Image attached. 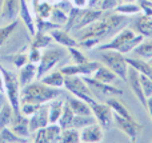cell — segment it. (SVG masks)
<instances>
[{
	"instance_id": "35",
	"label": "cell",
	"mask_w": 152,
	"mask_h": 143,
	"mask_svg": "<svg viewBox=\"0 0 152 143\" xmlns=\"http://www.w3.org/2000/svg\"><path fill=\"white\" fill-rule=\"evenodd\" d=\"M113 11L118 13H121V15H126V16L137 15V13L142 12L139 4H136V3H119Z\"/></svg>"
},
{
	"instance_id": "51",
	"label": "cell",
	"mask_w": 152,
	"mask_h": 143,
	"mask_svg": "<svg viewBox=\"0 0 152 143\" xmlns=\"http://www.w3.org/2000/svg\"><path fill=\"white\" fill-rule=\"evenodd\" d=\"M75 7L77 8H87L88 7V0H72Z\"/></svg>"
},
{
	"instance_id": "6",
	"label": "cell",
	"mask_w": 152,
	"mask_h": 143,
	"mask_svg": "<svg viewBox=\"0 0 152 143\" xmlns=\"http://www.w3.org/2000/svg\"><path fill=\"white\" fill-rule=\"evenodd\" d=\"M64 88L67 91H69L74 96L79 99H83L84 102H87L89 104L96 102L91 88L84 82L83 78H80L79 75H68V76H66V79H64Z\"/></svg>"
},
{
	"instance_id": "52",
	"label": "cell",
	"mask_w": 152,
	"mask_h": 143,
	"mask_svg": "<svg viewBox=\"0 0 152 143\" xmlns=\"http://www.w3.org/2000/svg\"><path fill=\"white\" fill-rule=\"evenodd\" d=\"M145 109L148 110V114L151 117V120H152V95L147 98V103H145Z\"/></svg>"
},
{
	"instance_id": "30",
	"label": "cell",
	"mask_w": 152,
	"mask_h": 143,
	"mask_svg": "<svg viewBox=\"0 0 152 143\" xmlns=\"http://www.w3.org/2000/svg\"><path fill=\"white\" fill-rule=\"evenodd\" d=\"M18 20H12L10 23H7L5 26L0 27V48L10 40V37L15 34V31L18 29Z\"/></svg>"
},
{
	"instance_id": "60",
	"label": "cell",
	"mask_w": 152,
	"mask_h": 143,
	"mask_svg": "<svg viewBox=\"0 0 152 143\" xmlns=\"http://www.w3.org/2000/svg\"><path fill=\"white\" fill-rule=\"evenodd\" d=\"M27 1H29V0H27Z\"/></svg>"
},
{
	"instance_id": "11",
	"label": "cell",
	"mask_w": 152,
	"mask_h": 143,
	"mask_svg": "<svg viewBox=\"0 0 152 143\" xmlns=\"http://www.w3.org/2000/svg\"><path fill=\"white\" fill-rule=\"evenodd\" d=\"M100 67L99 62H86L81 64H67L60 70L66 76L68 75H80V76H91L94 72Z\"/></svg>"
},
{
	"instance_id": "26",
	"label": "cell",
	"mask_w": 152,
	"mask_h": 143,
	"mask_svg": "<svg viewBox=\"0 0 152 143\" xmlns=\"http://www.w3.org/2000/svg\"><path fill=\"white\" fill-rule=\"evenodd\" d=\"M127 63H128L129 67L136 70L139 74H144L152 79V67L147 60L139 58H127Z\"/></svg>"
},
{
	"instance_id": "54",
	"label": "cell",
	"mask_w": 152,
	"mask_h": 143,
	"mask_svg": "<svg viewBox=\"0 0 152 143\" xmlns=\"http://www.w3.org/2000/svg\"><path fill=\"white\" fill-rule=\"evenodd\" d=\"M136 0H120V3H135Z\"/></svg>"
},
{
	"instance_id": "3",
	"label": "cell",
	"mask_w": 152,
	"mask_h": 143,
	"mask_svg": "<svg viewBox=\"0 0 152 143\" xmlns=\"http://www.w3.org/2000/svg\"><path fill=\"white\" fill-rule=\"evenodd\" d=\"M143 39H144V36L137 34L135 29L124 27L123 29H120L113 35V37L110 42H107L105 44H100L99 50H115L126 55V54L132 52L134 48L143 42Z\"/></svg>"
},
{
	"instance_id": "34",
	"label": "cell",
	"mask_w": 152,
	"mask_h": 143,
	"mask_svg": "<svg viewBox=\"0 0 152 143\" xmlns=\"http://www.w3.org/2000/svg\"><path fill=\"white\" fill-rule=\"evenodd\" d=\"M12 120H13V109L10 104V102H7L0 109V128L11 126Z\"/></svg>"
},
{
	"instance_id": "58",
	"label": "cell",
	"mask_w": 152,
	"mask_h": 143,
	"mask_svg": "<svg viewBox=\"0 0 152 143\" xmlns=\"http://www.w3.org/2000/svg\"><path fill=\"white\" fill-rule=\"evenodd\" d=\"M56 1H60V0H56Z\"/></svg>"
},
{
	"instance_id": "28",
	"label": "cell",
	"mask_w": 152,
	"mask_h": 143,
	"mask_svg": "<svg viewBox=\"0 0 152 143\" xmlns=\"http://www.w3.org/2000/svg\"><path fill=\"white\" fill-rule=\"evenodd\" d=\"M28 142V138H21L18 134L12 131V128L3 127L0 128V143H26Z\"/></svg>"
},
{
	"instance_id": "39",
	"label": "cell",
	"mask_w": 152,
	"mask_h": 143,
	"mask_svg": "<svg viewBox=\"0 0 152 143\" xmlns=\"http://www.w3.org/2000/svg\"><path fill=\"white\" fill-rule=\"evenodd\" d=\"M35 27H36V31H42V32H48L50 34L52 29L59 28L58 24L52 23L50 19H43L36 16V20H35Z\"/></svg>"
},
{
	"instance_id": "12",
	"label": "cell",
	"mask_w": 152,
	"mask_h": 143,
	"mask_svg": "<svg viewBox=\"0 0 152 143\" xmlns=\"http://www.w3.org/2000/svg\"><path fill=\"white\" fill-rule=\"evenodd\" d=\"M105 13V11L100 10V8H92V7H87V8H83L80 11V15H79V19L76 21V24L74 26L72 31L76 32L79 29L84 28V27L89 26V24L95 23L96 20H99L103 15Z\"/></svg>"
},
{
	"instance_id": "32",
	"label": "cell",
	"mask_w": 152,
	"mask_h": 143,
	"mask_svg": "<svg viewBox=\"0 0 152 143\" xmlns=\"http://www.w3.org/2000/svg\"><path fill=\"white\" fill-rule=\"evenodd\" d=\"M74 117H75L74 111L71 110L69 104L67 103V100H66V103H64V107H63V112H61L60 118H59V120H58V125L60 126L61 128L71 127V126H72V120H74Z\"/></svg>"
},
{
	"instance_id": "27",
	"label": "cell",
	"mask_w": 152,
	"mask_h": 143,
	"mask_svg": "<svg viewBox=\"0 0 152 143\" xmlns=\"http://www.w3.org/2000/svg\"><path fill=\"white\" fill-rule=\"evenodd\" d=\"M53 39L48 32H42V31H36L32 37V44L31 47L39 48V50H43V48H48L51 44H52Z\"/></svg>"
},
{
	"instance_id": "9",
	"label": "cell",
	"mask_w": 152,
	"mask_h": 143,
	"mask_svg": "<svg viewBox=\"0 0 152 143\" xmlns=\"http://www.w3.org/2000/svg\"><path fill=\"white\" fill-rule=\"evenodd\" d=\"M91 106V112L96 119V123H99L103 128H110L113 122V111L107 103H94L89 104Z\"/></svg>"
},
{
	"instance_id": "55",
	"label": "cell",
	"mask_w": 152,
	"mask_h": 143,
	"mask_svg": "<svg viewBox=\"0 0 152 143\" xmlns=\"http://www.w3.org/2000/svg\"><path fill=\"white\" fill-rule=\"evenodd\" d=\"M147 62H148V63H150V66L152 67V58H151V59H148V60H147Z\"/></svg>"
},
{
	"instance_id": "33",
	"label": "cell",
	"mask_w": 152,
	"mask_h": 143,
	"mask_svg": "<svg viewBox=\"0 0 152 143\" xmlns=\"http://www.w3.org/2000/svg\"><path fill=\"white\" fill-rule=\"evenodd\" d=\"M44 130H45V135H47L48 143L60 142L61 130H63V128H61L58 123H48V125L44 127Z\"/></svg>"
},
{
	"instance_id": "59",
	"label": "cell",
	"mask_w": 152,
	"mask_h": 143,
	"mask_svg": "<svg viewBox=\"0 0 152 143\" xmlns=\"http://www.w3.org/2000/svg\"><path fill=\"white\" fill-rule=\"evenodd\" d=\"M119 3H120V0H119Z\"/></svg>"
},
{
	"instance_id": "15",
	"label": "cell",
	"mask_w": 152,
	"mask_h": 143,
	"mask_svg": "<svg viewBox=\"0 0 152 143\" xmlns=\"http://www.w3.org/2000/svg\"><path fill=\"white\" fill-rule=\"evenodd\" d=\"M103 130L104 128L99 123H92L80 130V142L84 143H96L103 141Z\"/></svg>"
},
{
	"instance_id": "29",
	"label": "cell",
	"mask_w": 152,
	"mask_h": 143,
	"mask_svg": "<svg viewBox=\"0 0 152 143\" xmlns=\"http://www.w3.org/2000/svg\"><path fill=\"white\" fill-rule=\"evenodd\" d=\"M92 78H95V79L100 80V82H103V83H111V84H112L118 76H116L115 72L108 68L107 66H102V64H100L99 68L94 72Z\"/></svg>"
},
{
	"instance_id": "43",
	"label": "cell",
	"mask_w": 152,
	"mask_h": 143,
	"mask_svg": "<svg viewBox=\"0 0 152 143\" xmlns=\"http://www.w3.org/2000/svg\"><path fill=\"white\" fill-rule=\"evenodd\" d=\"M77 42H79V47L86 48V50H92V48L97 47L102 40L97 39V37H87V39H81L77 40Z\"/></svg>"
},
{
	"instance_id": "18",
	"label": "cell",
	"mask_w": 152,
	"mask_h": 143,
	"mask_svg": "<svg viewBox=\"0 0 152 143\" xmlns=\"http://www.w3.org/2000/svg\"><path fill=\"white\" fill-rule=\"evenodd\" d=\"M11 128L15 134H18L21 138H28L31 131L28 127V117L23 115L21 112L13 114V120L11 123Z\"/></svg>"
},
{
	"instance_id": "14",
	"label": "cell",
	"mask_w": 152,
	"mask_h": 143,
	"mask_svg": "<svg viewBox=\"0 0 152 143\" xmlns=\"http://www.w3.org/2000/svg\"><path fill=\"white\" fill-rule=\"evenodd\" d=\"M129 84V88L134 92V95L137 98V100L145 107V103H147V98L144 95V91H143V87L140 84V79H139V72L136 71L132 67H128V72H127V80Z\"/></svg>"
},
{
	"instance_id": "19",
	"label": "cell",
	"mask_w": 152,
	"mask_h": 143,
	"mask_svg": "<svg viewBox=\"0 0 152 143\" xmlns=\"http://www.w3.org/2000/svg\"><path fill=\"white\" fill-rule=\"evenodd\" d=\"M19 16L21 18L24 26H26L27 31L29 32V35L34 36L36 32V27H35V19L31 13V10L28 7L27 0H20V10H19Z\"/></svg>"
},
{
	"instance_id": "57",
	"label": "cell",
	"mask_w": 152,
	"mask_h": 143,
	"mask_svg": "<svg viewBox=\"0 0 152 143\" xmlns=\"http://www.w3.org/2000/svg\"><path fill=\"white\" fill-rule=\"evenodd\" d=\"M42 1H50V0H42Z\"/></svg>"
},
{
	"instance_id": "13",
	"label": "cell",
	"mask_w": 152,
	"mask_h": 143,
	"mask_svg": "<svg viewBox=\"0 0 152 143\" xmlns=\"http://www.w3.org/2000/svg\"><path fill=\"white\" fill-rule=\"evenodd\" d=\"M50 123L48 118V104H40L37 111L28 118V127L31 133H36L39 128H44Z\"/></svg>"
},
{
	"instance_id": "56",
	"label": "cell",
	"mask_w": 152,
	"mask_h": 143,
	"mask_svg": "<svg viewBox=\"0 0 152 143\" xmlns=\"http://www.w3.org/2000/svg\"><path fill=\"white\" fill-rule=\"evenodd\" d=\"M1 1L3 0H0V8H1ZM0 20H1V18H0Z\"/></svg>"
},
{
	"instance_id": "40",
	"label": "cell",
	"mask_w": 152,
	"mask_h": 143,
	"mask_svg": "<svg viewBox=\"0 0 152 143\" xmlns=\"http://www.w3.org/2000/svg\"><path fill=\"white\" fill-rule=\"evenodd\" d=\"M52 8H53V5L51 4L50 1H42V0H40L36 10H35V15L39 16V18H43V19H48L51 15Z\"/></svg>"
},
{
	"instance_id": "49",
	"label": "cell",
	"mask_w": 152,
	"mask_h": 143,
	"mask_svg": "<svg viewBox=\"0 0 152 143\" xmlns=\"http://www.w3.org/2000/svg\"><path fill=\"white\" fill-rule=\"evenodd\" d=\"M26 63H27V55H24V54H18V55H15V58H13V64H15L18 68L23 67Z\"/></svg>"
},
{
	"instance_id": "8",
	"label": "cell",
	"mask_w": 152,
	"mask_h": 143,
	"mask_svg": "<svg viewBox=\"0 0 152 143\" xmlns=\"http://www.w3.org/2000/svg\"><path fill=\"white\" fill-rule=\"evenodd\" d=\"M113 123L126 134L131 142H137L143 131V126L135 120V118H124L113 112Z\"/></svg>"
},
{
	"instance_id": "7",
	"label": "cell",
	"mask_w": 152,
	"mask_h": 143,
	"mask_svg": "<svg viewBox=\"0 0 152 143\" xmlns=\"http://www.w3.org/2000/svg\"><path fill=\"white\" fill-rule=\"evenodd\" d=\"M67 52L63 48L59 47H51L47 48L44 52H42V58L40 62L37 63V72H36V78L40 79L42 76H44L47 72H50L56 64L60 60H63L66 58Z\"/></svg>"
},
{
	"instance_id": "37",
	"label": "cell",
	"mask_w": 152,
	"mask_h": 143,
	"mask_svg": "<svg viewBox=\"0 0 152 143\" xmlns=\"http://www.w3.org/2000/svg\"><path fill=\"white\" fill-rule=\"evenodd\" d=\"M92 123H96V119H95V117L92 114L91 115H75L71 127L76 128V130H81L86 126H89Z\"/></svg>"
},
{
	"instance_id": "53",
	"label": "cell",
	"mask_w": 152,
	"mask_h": 143,
	"mask_svg": "<svg viewBox=\"0 0 152 143\" xmlns=\"http://www.w3.org/2000/svg\"><path fill=\"white\" fill-rule=\"evenodd\" d=\"M8 102V99H7V95L4 94V91H0V109H1L3 106H4L5 103Z\"/></svg>"
},
{
	"instance_id": "2",
	"label": "cell",
	"mask_w": 152,
	"mask_h": 143,
	"mask_svg": "<svg viewBox=\"0 0 152 143\" xmlns=\"http://www.w3.org/2000/svg\"><path fill=\"white\" fill-rule=\"evenodd\" d=\"M60 96H66L61 88L47 86L39 79L20 88V103L45 104Z\"/></svg>"
},
{
	"instance_id": "4",
	"label": "cell",
	"mask_w": 152,
	"mask_h": 143,
	"mask_svg": "<svg viewBox=\"0 0 152 143\" xmlns=\"http://www.w3.org/2000/svg\"><path fill=\"white\" fill-rule=\"evenodd\" d=\"M0 74L3 78V84H4V91L10 104L13 109V114L20 112V84H19V78L15 72L4 68L0 63Z\"/></svg>"
},
{
	"instance_id": "42",
	"label": "cell",
	"mask_w": 152,
	"mask_h": 143,
	"mask_svg": "<svg viewBox=\"0 0 152 143\" xmlns=\"http://www.w3.org/2000/svg\"><path fill=\"white\" fill-rule=\"evenodd\" d=\"M139 79H140V84L143 87V91H144L145 98L151 96L152 95V79L144 74H139Z\"/></svg>"
},
{
	"instance_id": "22",
	"label": "cell",
	"mask_w": 152,
	"mask_h": 143,
	"mask_svg": "<svg viewBox=\"0 0 152 143\" xmlns=\"http://www.w3.org/2000/svg\"><path fill=\"white\" fill-rule=\"evenodd\" d=\"M66 103V96H60V98L52 99L48 102V118H50V123H58L59 118H60L61 112H63V107Z\"/></svg>"
},
{
	"instance_id": "23",
	"label": "cell",
	"mask_w": 152,
	"mask_h": 143,
	"mask_svg": "<svg viewBox=\"0 0 152 143\" xmlns=\"http://www.w3.org/2000/svg\"><path fill=\"white\" fill-rule=\"evenodd\" d=\"M66 100L69 104V107H71V110L74 111L75 115H91L92 114L89 103L84 102L83 99H79L72 95V96H67Z\"/></svg>"
},
{
	"instance_id": "25",
	"label": "cell",
	"mask_w": 152,
	"mask_h": 143,
	"mask_svg": "<svg viewBox=\"0 0 152 143\" xmlns=\"http://www.w3.org/2000/svg\"><path fill=\"white\" fill-rule=\"evenodd\" d=\"M132 55H134V58L144 59V60L151 59L152 58V39H148V40L143 39V42L134 48Z\"/></svg>"
},
{
	"instance_id": "21",
	"label": "cell",
	"mask_w": 152,
	"mask_h": 143,
	"mask_svg": "<svg viewBox=\"0 0 152 143\" xmlns=\"http://www.w3.org/2000/svg\"><path fill=\"white\" fill-rule=\"evenodd\" d=\"M132 29L144 37L152 36V16L142 15L132 23Z\"/></svg>"
},
{
	"instance_id": "24",
	"label": "cell",
	"mask_w": 152,
	"mask_h": 143,
	"mask_svg": "<svg viewBox=\"0 0 152 143\" xmlns=\"http://www.w3.org/2000/svg\"><path fill=\"white\" fill-rule=\"evenodd\" d=\"M64 79L66 75L59 70V71H53V72H47L44 76H42L39 80H42L44 84L51 86V87H56V88H63L64 87Z\"/></svg>"
},
{
	"instance_id": "1",
	"label": "cell",
	"mask_w": 152,
	"mask_h": 143,
	"mask_svg": "<svg viewBox=\"0 0 152 143\" xmlns=\"http://www.w3.org/2000/svg\"><path fill=\"white\" fill-rule=\"evenodd\" d=\"M129 24V19L126 15L121 13H104L99 20L84 28L76 31L77 40L87 39V37H97V39H104L110 35H115L120 29H123L126 26Z\"/></svg>"
},
{
	"instance_id": "5",
	"label": "cell",
	"mask_w": 152,
	"mask_h": 143,
	"mask_svg": "<svg viewBox=\"0 0 152 143\" xmlns=\"http://www.w3.org/2000/svg\"><path fill=\"white\" fill-rule=\"evenodd\" d=\"M100 59L110 70L115 72L118 78L127 80V72H128V63L127 58L115 50H100Z\"/></svg>"
},
{
	"instance_id": "50",
	"label": "cell",
	"mask_w": 152,
	"mask_h": 143,
	"mask_svg": "<svg viewBox=\"0 0 152 143\" xmlns=\"http://www.w3.org/2000/svg\"><path fill=\"white\" fill-rule=\"evenodd\" d=\"M34 142H36V143H48L44 128H39V130L36 131V136H35V141Z\"/></svg>"
},
{
	"instance_id": "47",
	"label": "cell",
	"mask_w": 152,
	"mask_h": 143,
	"mask_svg": "<svg viewBox=\"0 0 152 143\" xmlns=\"http://www.w3.org/2000/svg\"><path fill=\"white\" fill-rule=\"evenodd\" d=\"M40 58H42V51H40L39 48L31 47L29 54H28V62H31V63H34L37 66V63L40 62Z\"/></svg>"
},
{
	"instance_id": "16",
	"label": "cell",
	"mask_w": 152,
	"mask_h": 143,
	"mask_svg": "<svg viewBox=\"0 0 152 143\" xmlns=\"http://www.w3.org/2000/svg\"><path fill=\"white\" fill-rule=\"evenodd\" d=\"M20 10V0H3L0 8V18L5 23L15 20Z\"/></svg>"
},
{
	"instance_id": "10",
	"label": "cell",
	"mask_w": 152,
	"mask_h": 143,
	"mask_svg": "<svg viewBox=\"0 0 152 143\" xmlns=\"http://www.w3.org/2000/svg\"><path fill=\"white\" fill-rule=\"evenodd\" d=\"M84 79V82L88 84V87L91 88L92 94H97V95H105V96H121L123 91L118 87H113L111 83H103L100 80L95 79L92 76H81Z\"/></svg>"
},
{
	"instance_id": "45",
	"label": "cell",
	"mask_w": 152,
	"mask_h": 143,
	"mask_svg": "<svg viewBox=\"0 0 152 143\" xmlns=\"http://www.w3.org/2000/svg\"><path fill=\"white\" fill-rule=\"evenodd\" d=\"M137 4H139L140 11L143 12V15L152 16V1L151 0H139Z\"/></svg>"
},
{
	"instance_id": "61",
	"label": "cell",
	"mask_w": 152,
	"mask_h": 143,
	"mask_svg": "<svg viewBox=\"0 0 152 143\" xmlns=\"http://www.w3.org/2000/svg\"><path fill=\"white\" fill-rule=\"evenodd\" d=\"M88 1H89V0H88Z\"/></svg>"
},
{
	"instance_id": "44",
	"label": "cell",
	"mask_w": 152,
	"mask_h": 143,
	"mask_svg": "<svg viewBox=\"0 0 152 143\" xmlns=\"http://www.w3.org/2000/svg\"><path fill=\"white\" fill-rule=\"evenodd\" d=\"M39 107L40 104H35V103H20V112L29 118L31 115H34L37 111Z\"/></svg>"
},
{
	"instance_id": "48",
	"label": "cell",
	"mask_w": 152,
	"mask_h": 143,
	"mask_svg": "<svg viewBox=\"0 0 152 143\" xmlns=\"http://www.w3.org/2000/svg\"><path fill=\"white\" fill-rule=\"evenodd\" d=\"M55 7H58V8H60L61 11H64V12L68 15V12L72 10V7H74V3L71 1V0H60V1H58V3H55Z\"/></svg>"
},
{
	"instance_id": "41",
	"label": "cell",
	"mask_w": 152,
	"mask_h": 143,
	"mask_svg": "<svg viewBox=\"0 0 152 143\" xmlns=\"http://www.w3.org/2000/svg\"><path fill=\"white\" fill-rule=\"evenodd\" d=\"M68 54H69V56H71L74 64H81V63L88 62V59H87V56L84 55V52H81L80 48H77V47H69Z\"/></svg>"
},
{
	"instance_id": "36",
	"label": "cell",
	"mask_w": 152,
	"mask_h": 143,
	"mask_svg": "<svg viewBox=\"0 0 152 143\" xmlns=\"http://www.w3.org/2000/svg\"><path fill=\"white\" fill-rule=\"evenodd\" d=\"M61 143H79L80 142V131L74 127L63 128L60 136Z\"/></svg>"
},
{
	"instance_id": "20",
	"label": "cell",
	"mask_w": 152,
	"mask_h": 143,
	"mask_svg": "<svg viewBox=\"0 0 152 143\" xmlns=\"http://www.w3.org/2000/svg\"><path fill=\"white\" fill-rule=\"evenodd\" d=\"M36 72H37V66L31 63V62H28L23 67H20V71H19L18 75L20 87H24V86L34 82L35 78H36Z\"/></svg>"
},
{
	"instance_id": "46",
	"label": "cell",
	"mask_w": 152,
	"mask_h": 143,
	"mask_svg": "<svg viewBox=\"0 0 152 143\" xmlns=\"http://www.w3.org/2000/svg\"><path fill=\"white\" fill-rule=\"evenodd\" d=\"M119 4V0H102L99 4V8L105 12L108 11H113L116 8V5Z\"/></svg>"
},
{
	"instance_id": "17",
	"label": "cell",
	"mask_w": 152,
	"mask_h": 143,
	"mask_svg": "<svg viewBox=\"0 0 152 143\" xmlns=\"http://www.w3.org/2000/svg\"><path fill=\"white\" fill-rule=\"evenodd\" d=\"M50 35L52 36L53 42H56L58 44H60L61 47H66V48H69V47H79V42L72 37L69 35L68 31H66L64 28L59 27V28H55L50 32Z\"/></svg>"
},
{
	"instance_id": "31",
	"label": "cell",
	"mask_w": 152,
	"mask_h": 143,
	"mask_svg": "<svg viewBox=\"0 0 152 143\" xmlns=\"http://www.w3.org/2000/svg\"><path fill=\"white\" fill-rule=\"evenodd\" d=\"M105 103H107L108 106L112 109V111L115 112V114L121 115V117H124V118H134L131 115V112L128 111V109H127V107L124 106L120 100H119V99H116L115 96H111L110 99H107V102H105Z\"/></svg>"
},
{
	"instance_id": "38",
	"label": "cell",
	"mask_w": 152,
	"mask_h": 143,
	"mask_svg": "<svg viewBox=\"0 0 152 143\" xmlns=\"http://www.w3.org/2000/svg\"><path fill=\"white\" fill-rule=\"evenodd\" d=\"M48 19H50L52 23L58 24L59 27H64L66 23H67V19H68V15H67L64 11H61L60 8H58V7L53 5L52 11H51V15H50Z\"/></svg>"
}]
</instances>
